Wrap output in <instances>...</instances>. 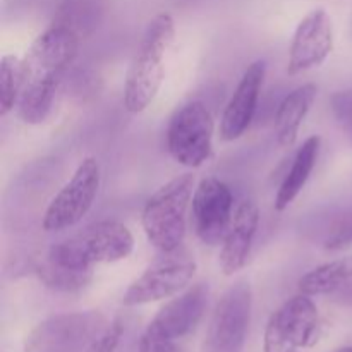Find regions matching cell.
Returning <instances> with one entry per match:
<instances>
[{
    "label": "cell",
    "instance_id": "obj_8",
    "mask_svg": "<svg viewBox=\"0 0 352 352\" xmlns=\"http://www.w3.org/2000/svg\"><path fill=\"white\" fill-rule=\"evenodd\" d=\"M253 311V291L248 282L230 285L210 318L203 352H243Z\"/></svg>",
    "mask_w": 352,
    "mask_h": 352
},
{
    "label": "cell",
    "instance_id": "obj_17",
    "mask_svg": "<svg viewBox=\"0 0 352 352\" xmlns=\"http://www.w3.org/2000/svg\"><path fill=\"white\" fill-rule=\"evenodd\" d=\"M320 148H322V138L316 136V134L305 140V143L298 148L291 168L285 174L284 181H282L280 188L275 195V210L277 212L287 210L294 203V199L301 195L316 167Z\"/></svg>",
    "mask_w": 352,
    "mask_h": 352
},
{
    "label": "cell",
    "instance_id": "obj_9",
    "mask_svg": "<svg viewBox=\"0 0 352 352\" xmlns=\"http://www.w3.org/2000/svg\"><path fill=\"white\" fill-rule=\"evenodd\" d=\"M320 333L318 308L311 296L299 292L287 299L274 315L265 329V352H301L311 347Z\"/></svg>",
    "mask_w": 352,
    "mask_h": 352
},
{
    "label": "cell",
    "instance_id": "obj_4",
    "mask_svg": "<svg viewBox=\"0 0 352 352\" xmlns=\"http://www.w3.org/2000/svg\"><path fill=\"white\" fill-rule=\"evenodd\" d=\"M134 236L124 223L103 220L86 227L76 236L54 244L47 251L52 260L79 270H93L96 265L117 263L131 256Z\"/></svg>",
    "mask_w": 352,
    "mask_h": 352
},
{
    "label": "cell",
    "instance_id": "obj_5",
    "mask_svg": "<svg viewBox=\"0 0 352 352\" xmlns=\"http://www.w3.org/2000/svg\"><path fill=\"white\" fill-rule=\"evenodd\" d=\"M102 184V170L95 157L82 158L74 174L50 199L41 220L45 232H60L81 222L93 208Z\"/></svg>",
    "mask_w": 352,
    "mask_h": 352
},
{
    "label": "cell",
    "instance_id": "obj_6",
    "mask_svg": "<svg viewBox=\"0 0 352 352\" xmlns=\"http://www.w3.org/2000/svg\"><path fill=\"white\" fill-rule=\"evenodd\" d=\"M215 120L208 107L199 100L186 103L172 116L167 127V150L184 167H201L213 151Z\"/></svg>",
    "mask_w": 352,
    "mask_h": 352
},
{
    "label": "cell",
    "instance_id": "obj_26",
    "mask_svg": "<svg viewBox=\"0 0 352 352\" xmlns=\"http://www.w3.org/2000/svg\"><path fill=\"white\" fill-rule=\"evenodd\" d=\"M333 301H337L339 305H344V306L352 305V282L346 289H342V291L337 292V294L333 296Z\"/></svg>",
    "mask_w": 352,
    "mask_h": 352
},
{
    "label": "cell",
    "instance_id": "obj_19",
    "mask_svg": "<svg viewBox=\"0 0 352 352\" xmlns=\"http://www.w3.org/2000/svg\"><path fill=\"white\" fill-rule=\"evenodd\" d=\"M33 272L45 287L55 292H64V294L82 291L93 280V270L67 267V265L52 260L47 253L34 260Z\"/></svg>",
    "mask_w": 352,
    "mask_h": 352
},
{
    "label": "cell",
    "instance_id": "obj_3",
    "mask_svg": "<svg viewBox=\"0 0 352 352\" xmlns=\"http://www.w3.org/2000/svg\"><path fill=\"white\" fill-rule=\"evenodd\" d=\"M196 182L192 174H182L165 182L144 203L141 226L148 243L164 254L182 246L188 230V208Z\"/></svg>",
    "mask_w": 352,
    "mask_h": 352
},
{
    "label": "cell",
    "instance_id": "obj_22",
    "mask_svg": "<svg viewBox=\"0 0 352 352\" xmlns=\"http://www.w3.org/2000/svg\"><path fill=\"white\" fill-rule=\"evenodd\" d=\"M352 246V212L340 217L323 241L327 251H344Z\"/></svg>",
    "mask_w": 352,
    "mask_h": 352
},
{
    "label": "cell",
    "instance_id": "obj_7",
    "mask_svg": "<svg viewBox=\"0 0 352 352\" xmlns=\"http://www.w3.org/2000/svg\"><path fill=\"white\" fill-rule=\"evenodd\" d=\"M107 325L100 311L54 315L31 330L24 340V352H86Z\"/></svg>",
    "mask_w": 352,
    "mask_h": 352
},
{
    "label": "cell",
    "instance_id": "obj_2",
    "mask_svg": "<svg viewBox=\"0 0 352 352\" xmlns=\"http://www.w3.org/2000/svg\"><path fill=\"white\" fill-rule=\"evenodd\" d=\"M175 38V21L160 12L146 24L138 50L131 60L124 82V107L129 113H141L157 98L165 74V55Z\"/></svg>",
    "mask_w": 352,
    "mask_h": 352
},
{
    "label": "cell",
    "instance_id": "obj_21",
    "mask_svg": "<svg viewBox=\"0 0 352 352\" xmlns=\"http://www.w3.org/2000/svg\"><path fill=\"white\" fill-rule=\"evenodd\" d=\"M23 86L21 58L16 55H3L0 60V116L6 117L17 107Z\"/></svg>",
    "mask_w": 352,
    "mask_h": 352
},
{
    "label": "cell",
    "instance_id": "obj_14",
    "mask_svg": "<svg viewBox=\"0 0 352 352\" xmlns=\"http://www.w3.org/2000/svg\"><path fill=\"white\" fill-rule=\"evenodd\" d=\"M208 306V285L199 282L165 302L148 329L172 340H181L201 322Z\"/></svg>",
    "mask_w": 352,
    "mask_h": 352
},
{
    "label": "cell",
    "instance_id": "obj_12",
    "mask_svg": "<svg viewBox=\"0 0 352 352\" xmlns=\"http://www.w3.org/2000/svg\"><path fill=\"white\" fill-rule=\"evenodd\" d=\"M333 50V24L325 9L306 14L298 24L289 48L287 74L298 76L320 67Z\"/></svg>",
    "mask_w": 352,
    "mask_h": 352
},
{
    "label": "cell",
    "instance_id": "obj_20",
    "mask_svg": "<svg viewBox=\"0 0 352 352\" xmlns=\"http://www.w3.org/2000/svg\"><path fill=\"white\" fill-rule=\"evenodd\" d=\"M102 9V0H60L52 23L69 28L82 40L98 26Z\"/></svg>",
    "mask_w": 352,
    "mask_h": 352
},
{
    "label": "cell",
    "instance_id": "obj_1",
    "mask_svg": "<svg viewBox=\"0 0 352 352\" xmlns=\"http://www.w3.org/2000/svg\"><path fill=\"white\" fill-rule=\"evenodd\" d=\"M81 38L69 28L52 23L21 58V86L17 113L26 124H41L54 109L55 96L65 72L78 57Z\"/></svg>",
    "mask_w": 352,
    "mask_h": 352
},
{
    "label": "cell",
    "instance_id": "obj_24",
    "mask_svg": "<svg viewBox=\"0 0 352 352\" xmlns=\"http://www.w3.org/2000/svg\"><path fill=\"white\" fill-rule=\"evenodd\" d=\"M124 336V325L120 320H113L110 322L98 336L95 337L86 352H116L119 347L120 339Z\"/></svg>",
    "mask_w": 352,
    "mask_h": 352
},
{
    "label": "cell",
    "instance_id": "obj_16",
    "mask_svg": "<svg viewBox=\"0 0 352 352\" xmlns=\"http://www.w3.org/2000/svg\"><path fill=\"white\" fill-rule=\"evenodd\" d=\"M318 88L313 82L298 86L287 96H284L277 107L274 120V133L278 146L292 148L298 141L302 122L308 117L313 103H315Z\"/></svg>",
    "mask_w": 352,
    "mask_h": 352
},
{
    "label": "cell",
    "instance_id": "obj_10",
    "mask_svg": "<svg viewBox=\"0 0 352 352\" xmlns=\"http://www.w3.org/2000/svg\"><path fill=\"white\" fill-rule=\"evenodd\" d=\"M195 274L196 263L191 256L177 254V251L168 253L131 282L122 296V305L141 306L174 298L189 287Z\"/></svg>",
    "mask_w": 352,
    "mask_h": 352
},
{
    "label": "cell",
    "instance_id": "obj_25",
    "mask_svg": "<svg viewBox=\"0 0 352 352\" xmlns=\"http://www.w3.org/2000/svg\"><path fill=\"white\" fill-rule=\"evenodd\" d=\"M175 342L177 340L167 339L146 327L143 337H141L140 352H184Z\"/></svg>",
    "mask_w": 352,
    "mask_h": 352
},
{
    "label": "cell",
    "instance_id": "obj_18",
    "mask_svg": "<svg viewBox=\"0 0 352 352\" xmlns=\"http://www.w3.org/2000/svg\"><path fill=\"white\" fill-rule=\"evenodd\" d=\"M352 282V256L327 261L302 275L299 292L308 296H336Z\"/></svg>",
    "mask_w": 352,
    "mask_h": 352
},
{
    "label": "cell",
    "instance_id": "obj_23",
    "mask_svg": "<svg viewBox=\"0 0 352 352\" xmlns=\"http://www.w3.org/2000/svg\"><path fill=\"white\" fill-rule=\"evenodd\" d=\"M330 110L340 129L352 141V91H337L330 98Z\"/></svg>",
    "mask_w": 352,
    "mask_h": 352
},
{
    "label": "cell",
    "instance_id": "obj_11",
    "mask_svg": "<svg viewBox=\"0 0 352 352\" xmlns=\"http://www.w3.org/2000/svg\"><path fill=\"white\" fill-rule=\"evenodd\" d=\"M191 205L199 241L206 246L222 243L234 219V196L229 186L217 177L201 179L195 189Z\"/></svg>",
    "mask_w": 352,
    "mask_h": 352
},
{
    "label": "cell",
    "instance_id": "obj_13",
    "mask_svg": "<svg viewBox=\"0 0 352 352\" xmlns=\"http://www.w3.org/2000/svg\"><path fill=\"white\" fill-rule=\"evenodd\" d=\"M265 74H267L265 60H254L244 71L220 119V138L223 141L239 140L251 126V120L258 109Z\"/></svg>",
    "mask_w": 352,
    "mask_h": 352
},
{
    "label": "cell",
    "instance_id": "obj_15",
    "mask_svg": "<svg viewBox=\"0 0 352 352\" xmlns=\"http://www.w3.org/2000/svg\"><path fill=\"white\" fill-rule=\"evenodd\" d=\"M258 226H260V208L254 201L246 199L234 212L232 223L222 241L219 263L223 275L232 277L246 267Z\"/></svg>",
    "mask_w": 352,
    "mask_h": 352
},
{
    "label": "cell",
    "instance_id": "obj_27",
    "mask_svg": "<svg viewBox=\"0 0 352 352\" xmlns=\"http://www.w3.org/2000/svg\"><path fill=\"white\" fill-rule=\"evenodd\" d=\"M333 352H352V347H340V349H337Z\"/></svg>",
    "mask_w": 352,
    "mask_h": 352
}]
</instances>
